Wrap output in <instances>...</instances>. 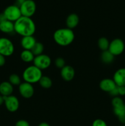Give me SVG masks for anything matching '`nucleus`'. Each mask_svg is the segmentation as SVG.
<instances>
[{
  "label": "nucleus",
  "mask_w": 125,
  "mask_h": 126,
  "mask_svg": "<svg viewBox=\"0 0 125 126\" xmlns=\"http://www.w3.org/2000/svg\"><path fill=\"white\" fill-rule=\"evenodd\" d=\"M51 63V60L50 57L44 54L36 56L33 60V63L34 66L38 67L42 71L47 69L50 66Z\"/></svg>",
  "instance_id": "obj_8"
},
{
  "label": "nucleus",
  "mask_w": 125,
  "mask_h": 126,
  "mask_svg": "<svg viewBox=\"0 0 125 126\" xmlns=\"http://www.w3.org/2000/svg\"><path fill=\"white\" fill-rule=\"evenodd\" d=\"M15 126H29V123L27 121L23 120V119H21V120L18 121L16 123Z\"/></svg>",
  "instance_id": "obj_27"
},
{
  "label": "nucleus",
  "mask_w": 125,
  "mask_h": 126,
  "mask_svg": "<svg viewBox=\"0 0 125 126\" xmlns=\"http://www.w3.org/2000/svg\"><path fill=\"white\" fill-rule=\"evenodd\" d=\"M15 50L13 43L7 38H0V54L4 57H9Z\"/></svg>",
  "instance_id": "obj_4"
},
{
  "label": "nucleus",
  "mask_w": 125,
  "mask_h": 126,
  "mask_svg": "<svg viewBox=\"0 0 125 126\" xmlns=\"http://www.w3.org/2000/svg\"><path fill=\"white\" fill-rule=\"evenodd\" d=\"M9 82L12 85V86H19L22 82H21V78L17 74H12L9 76Z\"/></svg>",
  "instance_id": "obj_24"
},
{
  "label": "nucleus",
  "mask_w": 125,
  "mask_h": 126,
  "mask_svg": "<svg viewBox=\"0 0 125 126\" xmlns=\"http://www.w3.org/2000/svg\"><path fill=\"white\" fill-rule=\"evenodd\" d=\"M13 91V86L9 81H4L0 84V94L3 97L11 95Z\"/></svg>",
  "instance_id": "obj_16"
},
{
  "label": "nucleus",
  "mask_w": 125,
  "mask_h": 126,
  "mask_svg": "<svg viewBox=\"0 0 125 126\" xmlns=\"http://www.w3.org/2000/svg\"><path fill=\"white\" fill-rule=\"evenodd\" d=\"M38 126H50L49 125L48 123H45V122H44V123H41L40 124H39Z\"/></svg>",
  "instance_id": "obj_35"
},
{
  "label": "nucleus",
  "mask_w": 125,
  "mask_h": 126,
  "mask_svg": "<svg viewBox=\"0 0 125 126\" xmlns=\"http://www.w3.org/2000/svg\"><path fill=\"white\" fill-rule=\"evenodd\" d=\"M26 0H16L15 5L16 6H18V7H20V6Z\"/></svg>",
  "instance_id": "obj_33"
},
{
  "label": "nucleus",
  "mask_w": 125,
  "mask_h": 126,
  "mask_svg": "<svg viewBox=\"0 0 125 126\" xmlns=\"http://www.w3.org/2000/svg\"><path fill=\"white\" fill-rule=\"evenodd\" d=\"M92 126H107V124L102 119H97L93 121Z\"/></svg>",
  "instance_id": "obj_26"
},
{
  "label": "nucleus",
  "mask_w": 125,
  "mask_h": 126,
  "mask_svg": "<svg viewBox=\"0 0 125 126\" xmlns=\"http://www.w3.org/2000/svg\"><path fill=\"white\" fill-rule=\"evenodd\" d=\"M36 38L33 36L22 37L21 39V46L24 49V50H31L36 43Z\"/></svg>",
  "instance_id": "obj_15"
},
{
  "label": "nucleus",
  "mask_w": 125,
  "mask_h": 126,
  "mask_svg": "<svg viewBox=\"0 0 125 126\" xmlns=\"http://www.w3.org/2000/svg\"><path fill=\"white\" fill-rule=\"evenodd\" d=\"M115 56L109 50L103 51L100 55V59L105 64H110L113 62Z\"/></svg>",
  "instance_id": "obj_19"
},
{
  "label": "nucleus",
  "mask_w": 125,
  "mask_h": 126,
  "mask_svg": "<svg viewBox=\"0 0 125 126\" xmlns=\"http://www.w3.org/2000/svg\"><path fill=\"white\" fill-rule=\"evenodd\" d=\"M75 38V34L72 30L68 28H60L55 32L53 39L55 43L61 46H67L72 44Z\"/></svg>",
  "instance_id": "obj_2"
},
{
  "label": "nucleus",
  "mask_w": 125,
  "mask_h": 126,
  "mask_svg": "<svg viewBox=\"0 0 125 126\" xmlns=\"http://www.w3.org/2000/svg\"><path fill=\"white\" fill-rule=\"evenodd\" d=\"M79 23V17L76 14L72 13L69 15L66 20V24L67 28L72 30L75 28Z\"/></svg>",
  "instance_id": "obj_18"
},
{
  "label": "nucleus",
  "mask_w": 125,
  "mask_h": 126,
  "mask_svg": "<svg viewBox=\"0 0 125 126\" xmlns=\"http://www.w3.org/2000/svg\"><path fill=\"white\" fill-rule=\"evenodd\" d=\"M4 105L6 108L9 111L13 112L17 111L19 108L20 102L18 98L14 95L7 96V97H4Z\"/></svg>",
  "instance_id": "obj_10"
},
{
  "label": "nucleus",
  "mask_w": 125,
  "mask_h": 126,
  "mask_svg": "<svg viewBox=\"0 0 125 126\" xmlns=\"http://www.w3.org/2000/svg\"></svg>",
  "instance_id": "obj_37"
},
{
  "label": "nucleus",
  "mask_w": 125,
  "mask_h": 126,
  "mask_svg": "<svg viewBox=\"0 0 125 126\" xmlns=\"http://www.w3.org/2000/svg\"><path fill=\"white\" fill-rule=\"evenodd\" d=\"M117 88L119 95H125V86H117Z\"/></svg>",
  "instance_id": "obj_28"
},
{
  "label": "nucleus",
  "mask_w": 125,
  "mask_h": 126,
  "mask_svg": "<svg viewBox=\"0 0 125 126\" xmlns=\"http://www.w3.org/2000/svg\"><path fill=\"white\" fill-rule=\"evenodd\" d=\"M125 48V45L123 41L120 38H115L110 42L108 50L115 57L121 55L123 52Z\"/></svg>",
  "instance_id": "obj_7"
},
{
  "label": "nucleus",
  "mask_w": 125,
  "mask_h": 126,
  "mask_svg": "<svg viewBox=\"0 0 125 126\" xmlns=\"http://www.w3.org/2000/svg\"><path fill=\"white\" fill-rule=\"evenodd\" d=\"M109 44H110V42L109 41L107 38H105V37H101L98 39V47L102 52L107 50L109 49Z\"/></svg>",
  "instance_id": "obj_22"
},
{
  "label": "nucleus",
  "mask_w": 125,
  "mask_h": 126,
  "mask_svg": "<svg viewBox=\"0 0 125 126\" xmlns=\"http://www.w3.org/2000/svg\"><path fill=\"white\" fill-rule=\"evenodd\" d=\"M20 94L25 98H30L33 96L34 89L33 84L26 82H22L18 86Z\"/></svg>",
  "instance_id": "obj_11"
},
{
  "label": "nucleus",
  "mask_w": 125,
  "mask_h": 126,
  "mask_svg": "<svg viewBox=\"0 0 125 126\" xmlns=\"http://www.w3.org/2000/svg\"><path fill=\"white\" fill-rule=\"evenodd\" d=\"M55 65L58 68H62L66 65V62L62 57H58L55 61Z\"/></svg>",
  "instance_id": "obj_25"
},
{
  "label": "nucleus",
  "mask_w": 125,
  "mask_h": 126,
  "mask_svg": "<svg viewBox=\"0 0 125 126\" xmlns=\"http://www.w3.org/2000/svg\"><path fill=\"white\" fill-rule=\"evenodd\" d=\"M125 102L120 97H115L112 100V105L113 107V113L117 118L125 114Z\"/></svg>",
  "instance_id": "obj_9"
},
{
  "label": "nucleus",
  "mask_w": 125,
  "mask_h": 126,
  "mask_svg": "<svg viewBox=\"0 0 125 126\" xmlns=\"http://www.w3.org/2000/svg\"><path fill=\"white\" fill-rule=\"evenodd\" d=\"M119 121L122 124H125V114L121 116L118 118Z\"/></svg>",
  "instance_id": "obj_31"
},
{
  "label": "nucleus",
  "mask_w": 125,
  "mask_h": 126,
  "mask_svg": "<svg viewBox=\"0 0 125 126\" xmlns=\"http://www.w3.org/2000/svg\"><path fill=\"white\" fill-rule=\"evenodd\" d=\"M22 76L25 82L33 84L39 82V80L42 76V73L41 70L33 65L28 66L25 69Z\"/></svg>",
  "instance_id": "obj_3"
},
{
  "label": "nucleus",
  "mask_w": 125,
  "mask_h": 126,
  "mask_svg": "<svg viewBox=\"0 0 125 126\" xmlns=\"http://www.w3.org/2000/svg\"><path fill=\"white\" fill-rule=\"evenodd\" d=\"M6 63V59L4 55L0 54V66H2Z\"/></svg>",
  "instance_id": "obj_30"
},
{
  "label": "nucleus",
  "mask_w": 125,
  "mask_h": 126,
  "mask_svg": "<svg viewBox=\"0 0 125 126\" xmlns=\"http://www.w3.org/2000/svg\"><path fill=\"white\" fill-rule=\"evenodd\" d=\"M3 13L6 16V19L13 23L22 16L20 7L15 4L7 6L4 9Z\"/></svg>",
  "instance_id": "obj_5"
},
{
  "label": "nucleus",
  "mask_w": 125,
  "mask_h": 126,
  "mask_svg": "<svg viewBox=\"0 0 125 126\" xmlns=\"http://www.w3.org/2000/svg\"><path fill=\"white\" fill-rule=\"evenodd\" d=\"M15 32L22 37L33 36L36 32V25L30 17L22 16L14 22Z\"/></svg>",
  "instance_id": "obj_1"
},
{
  "label": "nucleus",
  "mask_w": 125,
  "mask_h": 126,
  "mask_svg": "<svg viewBox=\"0 0 125 126\" xmlns=\"http://www.w3.org/2000/svg\"><path fill=\"white\" fill-rule=\"evenodd\" d=\"M34 54L29 50H23L20 54V58L22 61L26 63H30L33 62L34 60Z\"/></svg>",
  "instance_id": "obj_20"
},
{
  "label": "nucleus",
  "mask_w": 125,
  "mask_h": 126,
  "mask_svg": "<svg viewBox=\"0 0 125 126\" xmlns=\"http://www.w3.org/2000/svg\"><path fill=\"white\" fill-rule=\"evenodd\" d=\"M44 50V46L43 44L40 42H36L35 45L34 46L31 50L33 54H34V56H38V55H41L43 54V52Z\"/></svg>",
  "instance_id": "obj_23"
},
{
  "label": "nucleus",
  "mask_w": 125,
  "mask_h": 126,
  "mask_svg": "<svg viewBox=\"0 0 125 126\" xmlns=\"http://www.w3.org/2000/svg\"><path fill=\"white\" fill-rule=\"evenodd\" d=\"M4 103V97L0 94V106L2 105Z\"/></svg>",
  "instance_id": "obj_34"
},
{
  "label": "nucleus",
  "mask_w": 125,
  "mask_h": 126,
  "mask_svg": "<svg viewBox=\"0 0 125 126\" xmlns=\"http://www.w3.org/2000/svg\"><path fill=\"white\" fill-rule=\"evenodd\" d=\"M19 7L22 16L30 18L36 11V4L33 0H26Z\"/></svg>",
  "instance_id": "obj_6"
},
{
  "label": "nucleus",
  "mask_w": 125,
  "mask_h": 126,
  "mask_svg": "<svg viewBox=\"0 0 125 126\" xmlns=\"http://www.w3.org/2000/svg\"><path fill=\"white\" fill-rule=\"evenodd\" d=\"M6 20H7V19H6V16H5V15L4 14L3 12L0 14V23H1V22H4V21Z\"/></svg>",
  "instance_id": "obj_32"
},
{
  "label": "nucleus",
  "mask_w": 125,
  "mask_h": 126,
  "mask_svg": "<svg viewBox=\"0 0 125 126\" xmlns=\"http://www.w3.org/2000/svg\"><path fill=\"white\" fill-rule=\"evenodd\" d=\"M61 78L66 81H71L75 76V70L70 65H65L61 69Z\"/></svg>",
  "instance_id": "obj_13"
},
{
  "label": "nucleus",
  "mask_w": 125,
  "mask_h": 126,
  "mask_svg": "<svg viewBox=\"0 0 125 126\" xmlns=\"http://www.w3.org/2000/svg\"><path fill=\"white\" fill-rule=\"evenodd\" d=\"M109 94L111 96H113V97H118L119 95L118 94V88H117V86L113 90L111 91L110 92H109Z\"/></svg>",
  "instance_id": "obj_29"
},
{
  "label": "nucleus",
  "mask_w": 125,
  "mask_h": 126,
  "mask_svg": "<svg viewBox=\"0 0 125 126\" xmlns=\"http://www.w3.org/2000/svg\"><path fill=\"white\" fill-rule=\"evenodd\" d=\"M113 80L117 86H125V68H121L115 71Z\"/></svg>",
  "instance_id": "obj_14"
},
{
  "label": "nucleus",
  "mask_w": 125,
  "mask_h": 126,
  "mask_svg": "<svg viewBox=\"0 0 125 126\" xmlns=\"http://www.w3.org/2000/svg\"><path fill=\"white\" fill-rule=\"evenodd\" d=\"M0 31L6 34H12L15 33L14 30V23L8 20L0 23Z\"/></svg>",
  "instance_id": "obj_17"
},
{
  "label": "nucleus",
  "mask_w": 125,
  "mask_h": 126,
  "mask_svg": "<svg viewBox=\"0 0 125 126\" xmlns=\"http://www.w3.org/2000/svg\"><path fill=\"white\" fill-rule=\"evenodd\" d=\"M125 126V124H123L122 126Z\"/></svg>",
  "instance_id": "obj_36"
},
{
  "label": "nucleus",
  "mask_w": 125,
  "mask_h": 126,
  "mask_svg": "<svg viewBox=\"0 0 125 126\" xmlns=\"http://www.w3.org/2000/svg\"><path fill=\"white\" fill-rule=\"evenodd\" d=\"M116 85L113 79L105 78L100 81L99 87L102 91L109 93L116 87Z\"/></svg>",
  "instance_id": "obj_12"
},
{
  "label": "nucleus",
  "mask_w": 125,
  "mask_h": 126,
  "mask_svg": "<svg viewBox=\"0 0 125 126\" xmlns=\"http://www.w3.org/2000/svg\"><path fill=\"white\" fill-rule=\"evenodd\" d=\"M39 83L42 88L47 89L50 88L51 87L53 82L51 78H49V76H42L40 79L39 80Z\"/></svg>",
  "instance_id": "obj_21"
}]
</instances>
